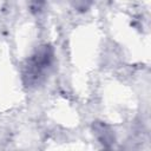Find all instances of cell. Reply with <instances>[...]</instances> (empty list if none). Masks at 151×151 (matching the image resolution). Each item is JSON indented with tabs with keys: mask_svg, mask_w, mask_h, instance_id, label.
Wrapping results in <instances>:
<instances>
[{
	"mask_svg": "<svg viewBox=\"0 0 151 151\" xmlns=\"http://www.w3.org/2000/svg\"><path fill=\"white\" fill-rule=\"evenodd\" d=\"M53 60V50L48 45L40 46L32 57L27 60L24 71V78L27 85H38L40 84L51 67Z\"/></svg>",
	"mask_w": 151,
	"mask_h": 151,
	"instance_id": "6da1fadb",
	"label": "cell"
},
{
	"mask_svg": "<svg viewBox=\"0 0 151 151\" xmlns=\"http://www.w3.org/2000/svg\"><path fill=\"white\" fill-rule=\"evenodd\" d=\"M74 7L80 11V12H85L88 9V7L92 4V0H74Z\"/></svg>",
	"mask_w": 151,
	"mask_h": 151,
	"instance_id": "3957f363",
	"label": "cell"
},
{
	"mask_svg": "<svg viewBox=\"0 0 151 151\" xmlns=\"http://www.w3.org/2000/svg\"><path fill=\"white\" fill-rule=\"evenodd\" d=\"M93 131H94V134L98 138V140L104 146L110 147L114 143V133L110 129V126H107L106 124H104L101 122H96L93 124Z\"/></svg>",
	"mask_w": 151,
	"mask_h": 151,
	"instance_id": "7a4b0ae2",
	"label": "cell"
},
{
	"mask_svg": "<svg viewBox=\"0 0 151 151\" xmlns=\"http://www.w3.org/2000/svg\"><path fill=\"white\" fill-rule=\"evenodd\" d=\"M31 8L33 12H39L42 8V1L41 0H33L31 4Z\"/></svg>",
	"mask_w": 151,
	"mask_h": 151,
	"instance_id": "277c9868",
	"label": "cell"
}]
</instances>
